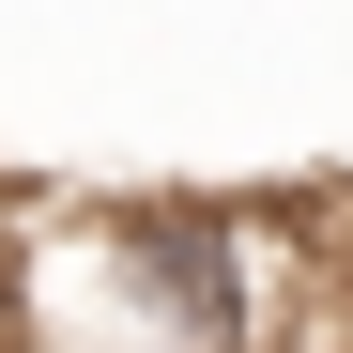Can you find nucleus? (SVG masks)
<instances>
[{
    "mask_svg": "<svg viewBox=\"0 0 353 353\" xmlns=\"http://www.w3.org/2000/svg\"><path fill=\"white\" fill-rule=\"evenodd\" d=\"M46 307H31V215H0V338H31Z\"/></svg>",
    "mask_w": 353,
    "mask_h": 353,
    "instance_id": "obj_1",
    "label": "nucleus"
}]
</instances>
